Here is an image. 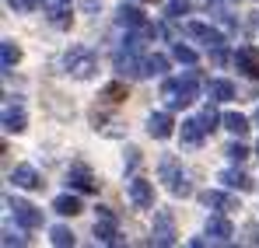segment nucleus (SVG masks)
Returning <instances> with one entry per match:
<instances>
[{"label": "nucleus", "instance_id": "0eeeda50", "mask_svg": "<svg viewBox=\"0 0 259 248\" xmlns=\"http://www.w3.org/2000/svg\"><path fill=\"white\" fill-rule=\"evenodd\" d=\"M67 185L77 189V192H98V178H95V171H91L88 165H70Z\"/></svg>", "mask_w": 259, "mask_h": 248}, {"label": "nucleus", "instance_id": "f03ea898", "mask_svg": "<svg viewBox=\"0 0 259 248\" xmlns=\"http://www.w3.org/2000/svg\"><path fill=\"white\" fill-rule=\"evenodd\" d=\"M158 182H161L172 196H189V192H193V185L186 182V168H182V161H179L175 154H165V158L158 161Z\"/></svg>", "mask_w": 259, "mask_h": 248}, {"label": "nucleus", "instance_id": "c756f323", "mask_svg": "<svg viewBox=\"0 0 259 248\" xmlns=\"http://www.w3.org/2000/svg\"><path fill=\"white\" fill-rule=\"evenodd\" d=\"M224 154H228L231 161H245V158H249V147L235 140V143H228V151H224Z\"/></svg>", "mask_w": 259, "mask_h": 248}, {"label": "nucleus", "instance_id": "39448f33", "mask_svg": "<svg viewBox=\"0 0 259 248\" xmlns=\"http://www.w3.org/2000/svg\"><path fill=\"white\" fill-rule=\"evenodd\" d=\"M179 241V234H175V217L172 210H154V227H151V245H161L168 248Z\"/></svg>", "mask_w": 259, "mask_h": 248}, {"label": "nucleus", "instance_id": "e433bc0d", "mask_svg": "<svg viewBox=\"0 0 259 248\" xmlns=\"http://www.w3.org/2000/svg\"><path fill=\"white\" fill-rule=\"evenodd\" d=\"M256 123H259V112H256Z\"/></svg>", "mask_w": 259, "mask_h": 248}, {"label": "nucleus", "instance_id": "f3484780", "mask_svg": "<svg viewBox=\"0 0 259 248\" xmlns=\"http://www.w3.org/2000/svg\"><path fill=\"white\" fill-rule=\"evenodd\" d=\"M224 185H231V189H242V192H249V189H256V182L245 175V171H238V168H228V171H221L217 175Z\"/></svg>", "mask_w": 259, "mask_h": 248}, {"label": "nucleus", "instance_id": "b1692460", "mask_svg": "<svg viewBox=\"0 0 259 248\" xmlns=\"http://www.w3.org/2000/svg\"><path fill=\"white\" fill-rule=\"evenodd\" d=\"M168 70V60L161 56V53H151L147 60H144V77H158V74H165Z\"/></svg>", "mask_w": 259, "mask_h": 248}, {"label": "nucleus", "instance_id": "6e6552de", "mask_svg": "<svg viewBox=\"0 0 259 248\" xmlns=\"http://www.w3.org/2000/svg\"><path fill=\"white\" fill-rule=\"evenodd\" d=\"M130 203H133L137 210H151L154 207V182L133 178V182H130Z\"/></svg>", "mask_w": 259, "mask_h": 248}, {"label": "nucleus", "instance_id": "aec40b11", "mask_svg": "<svg viewBox=\"0 0 259 248\" xmlns=\"http://www.w3.org/2000/svg\"><path fill=\"white\" fill-rule=\"evenodd\" d=\"M0 63H4V70H14L18 63H21V45L11 39L0 42Z\"/></svg>", "mask_w": 259, "mask_h": 248}, {"label": "nucleus", "instance_id": "5701e85b", "mask_svg": "<svg viewBox=\"0 0 259 248\" xmlns=\"http://www.w3.org/2000/svg\"><path fill=\"white\" fill-rule=\"evenodd\" d=\"M102 102H109V105H119V102H126V84L123 81H112L102 87Z\"/></svg>", "mask_w": 259, "mask_h": 248}, {"label": "nucleus", "instance_id": "c85d7f7f", "mask_svg": "<svg viewBox=\"0 0 259 248\" xmlns=\"http://www.w3.org/2000/svg\"><path fill=\"white\" fill-rule=\"evenodd\" d=\"M200 123L207 126V133H214V129H217V123H224V116H217L214 109L207 105V109H203V116H200Z\"/></svg>", "mask_w": 259, "mask_h": 248}, {"label": "nucleus", "instance_id": "bb28decb", "mask_svg": "<svg viewBox=\"0 0 259 248\" xmlns=\"http://www.w3.org/2000/svg\"><path fill=\"white\" fill-rule=\"evenodd\" d=\"M49 21H53L56 28H70V11H67V4H56V0H53V7H49Z\"/></svg>", "mask_w": 259, "mask_h": 248}, {"label": "nucleus", "instance_id": "f704fd0d", "mask_svg": "<svg viewBox=\"0 0 259 248\" xmlns=\"http://www.w3.org/2000/svg\"><path fill=\"white\" fill-rule=\"evenodd\" d=\"M95 213H98V220H116V213L109 207H95Z\"/></svg>", "mask_w": 259, "mask_h": 248}, {"label": "nucleus", "instance_id": "9d476101", "mask_svg": "<svg viewBox=\"0 0 259 248\" xmlns=\"http://www.w3.org/2000/svg\"><path fill=\"white\" fill-rule=\"evenodd\" d=\"M11 182H14V189H28V192H35V189H42V175L35 171L32 165H18L11 171Z\"/></svg>", "mask_w": 259, "mask_h": 248}, {"label": "nucleus", "instance_id": "72a5a7b5", "mask_svg": "<svg viewBox=\"0 0 259 248\" xmlns=\"http://www.w3.org/2000/svg\"><path fill=\"white\" fill-rule=\"evenodd\" d=\"M126 168H130V171L140 168V151H137V147H126Z\"/></svg>", "mask_w": 259, "mask_h": 248}, {"label": "nucleus", "instance_id": "7c9ffc66", "mask_svg": "<svg viewBox=\"0 0 259 248\" xmlns=\"http://www.w3.org/2000/svg\"><path fill=\"white\" fill-rule=\"evenodd\" d=\"M42 0H7V7L11 11H18V14H28V11H35Z\"/></svg>", "mask_w": 259, "mask_h": 248}, {"label": "nucleus", "instance_id": "1a4fd4ad", "mask_svg": "<svg viewBox=\"0 0 259 248\" xmlns=\"http://www.w3.org/2000/svg\"><path fill=\"white\" fill-rule=\"evenodd\" d=\"M112 63H116V74L119 77H144V60H137L133 49H119Z\"/></svg>", "mask_w": 259, "mask_h": 248}, {"label": "nucleus", "instance_id": "4be33fe9", "mask_svg": "<svg viewBox=\"0 0 259 248\" xmlns=\"http://www.w3.org/2000/svg\"><path fill=\"white\" fill-rule=\"evenodd\" d=\"M53 210H56V213H63V217H77L84 207H81V200H77V196L63 192V196H56V200H53Z\"/></svg>", "mask_w": 259, "mask_h": 248}, {"label": "nucleus", "instance_id": "412c9836", "mask_svg": "<svg viewBox=\"0 0 259 248\" xmlns=\"http://www.w3.org/2000/svg\"><path fill=\"white\" fill-rule=\"evenodd\" d=\"M203 133H207V126L200 123V119H186L182 123V143L196 147V143H203Z\"/></svg>", "mask_w": 259, "mask_h": 248}, {"label": "nucleus", "instance_id": "dca6fc26", "mask_svg": "<svg viewBox=\"0 0 259 248\" xmlns=\"http://www.w3.org/2000/svg\"><path fill=\"white\" fill-rule=\"evenodd\" d=\"M4 129L7 133H25L28 129V119H25L21 105H4Z\"/></svg>", "mask_w": 259, "mask_h": 248}, {"label": "nucleus", "instance_id": "ddd939ff", "mask_svg": "<svg viewBox=\"0 0 259 248\" xmlns=\"http://www.w3.org/2000/svg\"><path fill=\"white\" fill-rule=\"evenodd\" d=\"M235 67H238L245 77L256 81V77H259V49H256V45H242V49L235 53Z\"/></svg>", "mask_w": 259, "mask_h": 248}, {"label": "nucleus", "instance_id": "20e7f679", "mask_svg": "<svg viewBox=\"0 0 259 248\" xmlns=\"http://www.w3.org/2000/svg\"><path fill=\"white\" fill-rule=\"evenodd\" d=\"M116 21L123 25V28H133V32H140V39H154L158 35V28L147 21V14L137 7V4H119V11H116Z\"/></svg>", "mask_w": 259, "mask_h": 248}, {"label": "nucleus", "instance_id": "423d86ee", "mask_svg": "<svg viewBox=\"0 0 259 248\" xmlns=\"http://www.w3.org/2000/svg\"><path fill=\"white\" fill-rule=\"evenodd\" d=\"M7 210L14 213V220L25 227V231H35V227H42V210L32 207V203H25V200H14V196H7Z\"/></svg>", "mask_w": 259, "mask_h": 248}, {"label": "nucleus", "instance_id": "7ed1b4c3", "mask_svg": "<svg viewBox=\"0 0 259 248\" xmlns=\"http://www.w3.org/2000/svg\"><path fill=\"white\" fill-rule=\"evenodd\" d=\"M63 67H67V74L74 77V81H91L95 77V70H98V56L84 49V45H74L67 56H63Z\"/></svg>", "mask_w": 259, "mask_h": 248}, {"label": "nucleus", "instance_id": "2eb2a0df", "mask_svg": "<svg viewBox=\"0 0 259 248\" xmlns=\"http://www.w3.org/2000/svg\"><path fill=\"white\" fill-rule=\"evenodd\" d=\"M207 238H210L214 245H224V241H231V238H235V227H231V220H228V217H221V213H217V217H210V220H207Z\"/></svg>", "mask_w": 259, "mask_h": 248}, {"label": "nucleus", "instance_id": "f8f14e48", "mask_svg": "<svg viewBox=\"0 0 259 248\" xmlns=\"http://www.w3.org/2000/svg\"><path fill=\"white\" fill-rule=\"evenodd\" d=\"M196 200H200L203 207H210V210H221V213H228V210H242L235 196H228V192H221V189H203Z\"/></svg>", "mask_w": 259, "mask_h": 248}, {"label": "nucleus", "instance_id": "cd10ccee", "mask_svg": "<svg viewBox=\"0 0 259 248\" xmlns=\"http://www.w3.org/2000/svg\"><path fill=\"white\" fill-rule=\"evenodd\" d=\"M172 56L179 60V63H186V67H193V63H196V49H189V45H182V42H175Z\"/></svg>", "mask_w": 259, "mask_h": 248}, {"label": "nucleus", "instance_id": "a211bd4d", "mask_svg": "<svg viewBox=\"0 0 259 248\" xmlns=\"http://www.w3.org/2000/svg\"><path fill=\"white\" fill-rule=\"evenodd\" d=\"M95 241L98 245H119V231H116V220H95Z\"/></svg>", "mask_w": 259, "mask_h": 248}, {"label": "nucleus", "instance_id": "473e14b6", "mask_svg": "<svg viewBox=\"0 0 259 248\" xmlns=\"http://www.w3.org/2000/svg\"><path fill=\"white\" fill-rule=\"evenodd\" d=\"M4 245H25V234H18V231H11V227H4Z\"/></svg>", "mask_w": 259, "mask_h": 248}, {"label": "nucleus", "instance_id": "9b49d317", "mask_svg": "<svg viewBox=\"0 0 259 248\" xmlns=\"http://www.w3.org/2000/svg\"><path fill=\"white\" fill-rule=\"evenodd\" d=\"M186 35L200 39L207 49H221V45H224V35H221L217 28H210V25H203V21H189V25H186Z\"/></svg>", "mask_w": 259, "mask_h": 248}, {"label": "nucleus", "instance_id": "2f4dec72", "mask_svg": "<svg viewBox=\"0 0 259 248\" xmlns=\"http://www.w3.org/2000/svg\"><path fill=\"white\" fill-rule=\"evenodd\" d=\"M186 11H189L186 0H168V4H165V14H168V18H182Z\"/></svg>", "mask_w": 259, "mask_h": 248}, {"label": "nucleus", "instance_id": "393cba45", "mask_svg": "<svg viewBox=\"0 0 259 248\" xmlns=\"http://www.w3.org/2000/svg\"><path fill=\"white\" fill-rule=\"evenodd\" d=\"M224 129L235 133V136H245V133H249V119H245L242 112H228V116H224Z\"/></svg>", "mask_w": 259, "mask_h": 248}, {"label": "nucleus", "instance_id": "4468645a", "mask_svg": "<svg viewBox=\"0 0 259 248\" xmlns=\"http://www.w3.org/2000/svg\"><path fill=\"white\" fill-rule=\"evenodd\" d=\"M147 133H151L154 140H168L175 133V119L168 112H151V116H147Z\"/></svg>", "mask_w": 259, "mask_h": 248}, {"label": "nucleus", "instance_id": "6ab92c4d", "mask_svg": "<svg viewBox=\"0 0 259 248\" xmlns=\"http://www.w3.org/2000/svg\"><path fill=\"white\" fill-rule=\"evenodd\" d=\"M207 94H210V102H231L235 98V84L224 81V77H214L207 84Z\"/></svg>", "mask_w": 259, "mask_h": 248}, {"label": "nucleus", "instance_id": "f257e3e1", "mask_svg": "<svg viewBox=\"0 0 259 248\" xmlns=\"http://www.w3.org/2000/svg\"><path fill=\"white\" fill-rule=\"evenodd\" d=\"M196 91H200L196 74H182V77H175V81L161 84V98H165L168 109H186V105L196 98Z\"/></svg>", "mask_w": 259, "mask_h": 248}, {"label": "nucleus", "instance_id": "c9c22d12", "mask_svg": "<svg viewBox=\"0 0 259 248\" xmlns=\"http://www.w3.org/2000/svg\"><path fill=\"white\" fill-rule=\"evenodd\" d=\"M56 4H70V0H56Z\"/></svg>", "mask_w": 259, "mask_h": 248}, {"label": "nucleus", "instance_id": "a878e982", "mask_svg": "<svg viewBox=\"0 0 259 248\" xmlns=\"http://www.w3.org/2000/svg\"><path fill=\"white\" fill-rule=\"evenodd\" d=\"M49 241H53L56 248H70L74 245V231L63 227V224H56V227H49Z\"/></svg>", "mask_w": 259, "mask_h": 248}]
</instances>
